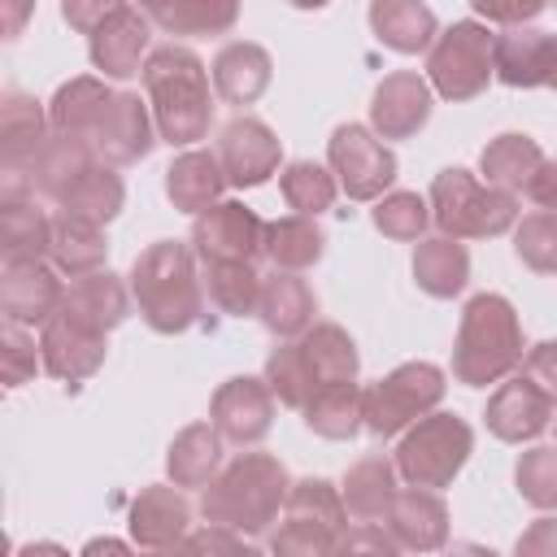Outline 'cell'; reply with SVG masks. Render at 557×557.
<instances>
[{"label":"cell","instance_id":"7402d4cb","mask_svg":"<svg viewBox=\"0 0 557 557\" xmlns=\"http://www.w3.org/2000/svg\"><path fill=\"white\" fill-rule=\"evenodd\" d=\"M48 135H52V122L26 91H9L0 100V165H4V174L26 178L35 152L44 148Z\"/></svg>","mask_w":557,"mask_h":557},{"label":"cell","instance_id":"44dd1931","mask_svg":"<svg viewBox=\"0 0 557 557\" xmlns=\"http://www.w3.org/2000/svg\"><path fill=\"white\" fill-rule=\"evenodd\" d=\"M387 531L409 553H435L448 544V509L431 487H405L396 492L387 509Z\"/></svg>","mask_w":557,"mask_h":557},{"label":"cell","instance_id":"6f0895ef","mask_svg":"<svg viewBox=\"0 0 557 557\" xmlns=\"http://www.w3.org/2000/svg\"><path fill=\"white\" fill-rule=\"evenodd\" d=\"M540 209H548V213H557V161H540V170L531 174V183L522 187Z\"/></svg>","mask_w":557,"mask_h":557},{"label":"cell","instance_id":"6125c7cd","mask_svg":"<svg viewBox=\"0 0 557 557\" xmlns=\"http://www.w3.org/2000/svg\"><path fill=\"white\" fill-rule=\"evenodd\" d=\"M287 4H296V9H322V4H331V0H287Z\"/></svg>","mask_w":557,"mask_h":557},{"label":"cell","instance_id":"277c9868","mask_svg":"<svg viewBox=\"0 0 557 557\" xmlns=\"http://www.w3.org/2000/svg\"><path fill=\"white\" fill-rule=\"evenodd\" d=\"M522 366V322L500 292H479L461 309L453 344V379L466 387H487Z\"/></svg>","mask_w":557,"mask_h":557},{"label":"cell","instance_id":"83f0119b","mask_svg":"<svg viewBox=\"0 0 557 557\" xmlns=\"http://www.w3.org/2000/svg\"><path fill=\"white\" fill-rule=\"evenodd\" d=\"M548 52H553V35H548V30L509 26V30L496 35V44H492L496 78H500L505 87H544V83H548Z\"/></svg>","mask_w":557,"mask_h":557},{"label":"cell","instance_id":"ffe728a7","mask_svg":"<svg viewBox=\"0 0 557 557\" xmlns=\"http://www.w3.org/2000/svg\"><path fill=\"white\" fill-rule=\"evenodd\" d=\"M148 13L139 9H117L104 26L91 30V65L104 74V78H135L144 74V61H148Z\"/></svg>","mask_w":557,"mask_h":557},{"label":"cell","instance_id":"7a4b0ae2","mask_svg":"<svg viewBox=\"0 0 557 557\" xmlns=\"http://www.w3.org/2000/svg\"><path fill=\"white\" fill-rule=\"evenodd\" d=\"M292 479L287 466L270 453H239L231 466H222L205 492H200V518L231 527L239 535H265L278 522V509L287 505Z\"/></svg>","mask_w":557,"mask_h":557},{"label":"cell","instance_id":"d6986e66","mask_svg":"<svg viewBox=\"0 0 557 557\" xmlns=\"http://www.w3.org/2000/svg\"><path fill=\"white\" fill-rule=\"evenodd\" d=\"M131 544L139 548H178L191 527V505L178 483H152L131 500Z\"/></svg>","mask_w":557,"mask_h":557},{"label":"cell","instance_id":"6da1fadb","mask_svg":"<svg viewBox=\"0 0 557 557\" xmlns=\"http://www.w3.org/2000/svg\"><path fill=\"white\" fill-rule=\"evenodd\" d=\"M144 91L157 117V135L174 148H191L213 126V96H209V70L205 61L183 48L165 44L152 48L144 61Z\"/></svg>","mask_w":557,"mask_h":557},{"label":"cell","instance_id":"91938a15","mask_svg":"<svg viewBox=\"0 0 557 557\" xmlns=\"http://www.w3.org/2000/svg\"><path fill=\"white\" fill-rule=\"evenodd\" d=\"M131 544H122V540H91L83 553H126Z\"/></svg>","mask_w":557,"mask_h":557},{"label":"cell","instance_id":"f5cc1de1","mask_svg":"<svg viewBox=\"0 0 557 557\" xmlns=\"http://www.w3.org/2000/svg\"><path fill=\"white\" fill-rule=\"evenodd\" d=\"M117 9H126V0H61V17L74 30H83V35H91L96 26H104Z\"/></svg>","mask_w":557,"mask_h":557},{"label":"cell","instance_id":"4fadbf2b","mask_svg":"<svg viewBox=\"0 0 557 557\" xmlns=\"http://www.w3.org/2000/svg\"><path fill=\"white\" fill-rule=\"evenodd\" d=\"M209 422L222 431V440H231L239 448L265 440L274 426V392H270L265 374L261 379H252V374L226 379L209 400Z\"/></svg>","mask_w":557,"mask_h":557},{"label":"cell","instance_id":"f35d334b","mask_svg":"<svg viewBox=\"0 0 557 557\" xmlns=\"http://www.w3.org/2000/svg\"><path fill=\"white\" fill-rule=\"evenodd\" d=\"M544 152L531 135L522 131H505L496 139H487V148L479 152V170L487 174L492 187H505V191H522L531 183V174L540 170Z\"/></svg>","mask_w":557,"mask_h":557},{"label":"cell","instance_id":"52a82bcc","mask_svg":"<svg viewBox=\"0 0 557 557\" xmlns=\"http://www.w3.org/2000/svg\"><path fill=\"white\" fill-rule=\"evenodd\" d=\"M492 44H496V35L483 22H453L426 48V83L453 104L483 96L487 83L496 78Z\"/></svg>","mask_w":557,"mask_h":557},{"label":"cell","instance_id":"e575fe53","mask_svg":"<svg viewBox=\"0 0 557 557\" xmlns=\"http://www.w3.org/2000/svg\"><path fill=\"white\" fill-rule=\"evenodd\" d=\"M48 257L70 278L91 274V270H104V257H109L104 226L100 222H87V218H74V213H57L52 218V252Z\"/></svg>","mask_w":557,"mask_h":557},{"label":"cell","instance_id":"d590c367","mask_svg":"<svg viewBox=\"0 0 557 557\" xmlns=\"http://www.w3.org/2000/svg\"><path fill=\"white\" fill-rule=\"evenodd\" d=\"M57 205H61V213H74V218H87V222L109 226L122 213V205H126V183H122V174H113L109 161H96V165H87L65 187V196Z\"/></svg>","mask_w":557,"mask_h":557},{"label":"cell","instance_id":"c3c4849f","mask_svg":"<svg viewBox=\"0 0 557 557\" xmlns=\"http://www.w3.org/2000/svg\"><path fill=\"white\" fill-rule=\"evenodd\" d=\"M335 548H339V535L309 518H287L270 535V553H278V557H326Z\"/></svg>","mask_w":557,"mask_h":557},{"label":"cell","instance_id":"ee69618b","mask_svg":"<svg viewBox=\"0 0 557 557\" xmlns=\"http://www.w3.org/2000/svg\"><path fill=\"white\" fill-rule=\"evenodd\" d=\"M287 518H309V522H322V527H331L335 535H344L348 531V505H344V496H339V487L335 483H326V479H300V483H292V492H287Z\"/></svg>","mask_w":557,"mask_h":557},{"label":"cell","instance_id":"7dc6e473","mask_svg":"<svg viewBox=\"0 0 557 557\" xmlns=\"http://www.w3.org/2000/svg\"><path fill=\"white\" fill-rule=\"evenodd\" d=\"M513 483H518V496L527 505L557 509V448H548V444L527 448L513 466Z\"/></svg>","mask_w":557,"mask_h":557},{"label":"cell","instance_id":"8d00e7d4","mask_svg":"<svg viewBox=\"0 0 557 557\" xmlns=\"http://www.w3.org/2000/svg\"><path fill=\"white\" fill-rule=\"evenodd\" d=\"M296 339H300V352H305V361H309L318 387H326V383H352V379H357L361 357H357V344H352V335H348L344 326H335V322H313V326H309L305 335H296Z\"/></svg>","mask_w":557,"mask_h":557},{"label":"cell","instance_id":"f907efd6","mask_svg":"<svg viewBox=\"0 0 557 557\" xmlns=\"http://www.w3.org/2000/svg\"><path fill=\"white\" fill-rule=\"evenodd\" d=\"M548 0H470V9L483 17V22H496V26H527L544 13Z\"/></svg>","mask_w":557,"mask_h":557},{"label":"cell","instance_id":"bcb514c9","mask_svg":"<svg viewBox=\"0 0 557 557\" xmlns=\"http://www.w3.org/2000/svg\"><path fill=\"white\" fill-rule=\"evenodd\" d=\"M370 218L387 239H422V231L431 226V205L418 191H383Z\"/></svg>","mask_w":557,"mask_h":557},{"label":"cell","instance_id":"f6af8a7d","mask_svg":"<svg viewBox=\"0 0 557 557\" xmlns=\"http://www.w3.org/2000/svg\"><path fill=\"white\" fill-rule=\"evenodd\" d=\"M513 252L535 274H557V213L540 209L513 222Z\"/></svg>","mask_w":557,"mask_h":557},{"label":"cell","instance_id":"f546056e","mask_svg":"<svg viewBox=\"0 0 557 557\" xmlns=\"http://www.w3.org/2000/svg\"><path fill=\"white\" fill-rule=\"evenodd\" d=\"M413 283L426 296H435V300L461 296V287L470 283V252H466V244L453 239V235L418 239V248H413Z\"/></svg>","mask_w":557,"mask_h":557},{"label":"cell","instance_id":"cb8c5ba5","mask_svg":"<svg viewBox=\"0 0 557 557\" xmlns=\"http://www.w3.org/2000/svg\"><path fill=\"white\" fill-rule=\"evenodd\" d=\"M226 187H231V183H226V170H222L218 152H205V148L178 152V157L170 161V170H165V196H170V205L183 209V213H205L209 205L222 200Z\"/></svg>","mask_w":557,"mask_h":557},{"label":"cell","instance_id":"5b68a950","mask_svg":"<svg viewBox=\"0 0 557 557\" xmlns=\"http://www.w3.org/2000/svg\"><path fill=\"white\" fill-rule=\"evenodd\" d=\"M431 222L453 239H492L518 222V200L513 191L479 183L470 170L448 165L431 178Z\"/></svg>","mask_w":557,"mask_h":557},{"label":"cell","instance_id":"4316f807","mask_svg":"<svg viewBox=\"0 0 557 557\" xmlns=\"http://www.w3.org/2000/svg\"><path fill=\"white\" fill-rule=\"evenodd\" d=\"M370 30L392 52H426L440 35L435 13L422 0H370Z\"/></svg>","mask_w":557,"mask_h":557},{"label":"cell","instance_id":"11a10c76","mask_svg":"<svg viewBox=\"0 0 557 557\" xmlns=\"http://www.w3.org/2000/svg\"><path fill=\"white\" fill-rule=\"evenodd\" d=\"M178 548H196V553H248V535L231 531V527H218L209 522V531H196V535H183Z\"/></svg>","mask_w":557,"mask_h":557},{"label":"cell","instance_id":"db71d44e","mask_svg":"<svg viewBox=\"0 0 557 557\" xmlns=\"http://www.w3.org/2000/svg\"><path fill=\"white\" fill-rule=\"evenodd\" d=\"M400 544L392 540V531H383L379 522H357L339 535V548L335 553H396Z\"/></svg>","mask_w":557,"mask_h":557},{"label":"cell","instance_id":"ac0fdd59","mask_svg":"<svg viewBox=\"0 0 557 557\" xmlns=\"http://www.w3.org/2000/svg\"><path fill=\"white\" fill-rule=\"evenodd\" d=\"M483 422H487V431H492L496 440L522 444V440H535L540 431H548V422H553V400H548L527 374H518V379L500 383V387L487 396Z\"/></svg>","mask_w":557,"mask_h":557},{"label":"cell","instance_id":"8fae6325","mask_svg":"<svg viewBox=\"0 0 557 557\" xmlns=\"http://www.w3.org/2000/svg\"><path fill=\"white\" fill-rule=\"evenodd\" d=\"M218 161H222L231 187H261L270 174H278L283 144L261 117L239 113L218 131Z\"/></svg>","mask_w":557,"mask_h":557},{"label":"cell","instance_id":"60d3db41","mask_svg":"<svg viewBox=\"0 0 557 557\" xmlns=\"http://www.w3.org/2000/svg\"><path fill=\"white\" fill-rule=\"evenodd\" d=\"M205 292L218 313L248 318L261 300V274L252 270V261H205Z\"/></svg>","mask_w":557,"mask_h":557},{"label":"cell","instance_id":"d4e9b609","mask_svg":"<svg viewBox=\"0 0 557 557\" xmlns=\"http://www.w3.org/2000/svg\"><path fill=\"white\" fill-rule=\"evenodd\" d=\"M270 52L252 39H235L213 57V91L226 104H252L261 100V91L270 87Z\"/></svg>","mask_w":557,"mask_h":557},{"label":"cell","instance_id":"1f68e13d","mask_svg":"<svg viewBox=\"0 0 557 557\" xmlns=\"http://www.w3.org/2000/svg\"><path fill=\"white\" fill-rule=\"evenodd\" d=\"M109 100H113V91H109L104 78H91V74L70 78V83H61L57 96L48 100V122H52V131L78 135V139L91 144V131L100 126Z\"/></svg>","mask_w":557,"mask_h":557},{"label":"cell","instance_id":"2e32d148","mask_svg":"<svg viewBox=\"0 0 557 557\" xmlns=\"http://www.w3.org/2000/svg\"><path fill=\"white\" fill-rule=\"evenodd\" d=\"M52 252V218L35 205L26 178L4 174L0 187V257L4 261H44Z\"/></svg>","mask_w":557,"mask_h":557},{"label":"cell","instance_id":"484cf974","mask_svg":"<svg viewBox=\"0 0 557 557\" xmlns=\"http://www.w3.org/2000/svg\"><path fill=\"white\" fill-rule=\"evenodd\" d=\"M131 300H135V296H131V287H126L117 274L91 270V274H78V278L65 287L61 309L74 313V318H83V322L96 326V331H113V326L126 322Z\"/></svg>","mask_w":557,"mask_h":557},{"label":"cell","instance_id":"8992f818","mask_svg":"<svg viewBox=\"0 0 557 557\" xmlns=\"http://www.w3.org/2000/svg\"><path fill=\"white\" fill-rule=\"evenodd\" d=\"M470 453H474V431H470V422L457 418V413L431 409V413H422L413 426H405V435H400L392 461H396V470H400V479H405L409 487H431V492H440V487H448V483L461 474V466L470 461Z\"/></svg>","mask_w":557,"mask_h":557},{"label":"cell","instance_id":"680465c9","mask_svg":"<svg viewBox=\"0 0 557 557\" xmlns=\"http://www.w3.org/2000/svg\"><path fill=\"white\" fill-rule=\"evenodd\" d=\"M35 13V0H0V26H4V39H17L26 30Z\"/></svg>","mask_w":557,"mask_h":557},{"label":"cell","instance_id":"ba28073f","mask_svg":"<svg viewBox=\"0 0 557 557\" xmlns=\"http://www.w3.org/2000/svg\"><path fill=\"white\" fill-rule=\"evenodd\" d=\"M444 370L431 361H405L392 374H383L374 387H366V431L370 435H400L422 413H431L444 400Z\"/></svg>","mask_w":557,"mask_h":557},{"label":"cell","instance_id":"3957f363","mask_svg":"<svg viewBox=\"0 0 557 557\" xmlns=\"http://www.w3.org/2000/svg\"><path fill=\"white\" fill-rule=\"evenodd\" d=\"M131 296L157 335H183L205 318V287L191 248L178 239L148 244L131 265Z\"/></svg>","mask_w":557,"mask_h":557},{"label":"cell","instance_id":"ab89813d","mask_svg":"<svg viewBox=\"0 0 557 557\" xmlns=\"http://www.w3.org/2000/svg\"><path fill=\"white\" fill-rule=\"evenodd\" d=\"M148 17L165 35H226L239 22V0H157Z\"/></svg>","mask_w":557,"mask_h":557},{"label":"cell","instance_id":"7bdbcfd3","mask_svg":"<svg viewBox=\"0 0 557 557\" xmlns=\"http://www.w3.org/2000/svg\"><path fill=\"white\" fill-rule=\"evenodd\" d=\"M265 383H270L278 405L305 409V400L318 392V383H313V370H309V361L300 352V339H287L265 357Z\"/></svg>","mask_w":557,"mask_h":557},{"label":"cell","instance_id":"74e56055","mask_svg":"<svg viewBox=\"0 0 557 557\" xmlns=\"http://www.w3.org/2000/svg\"><path fill=\"white\" fill-rule=\"evenodd\" d=\"M270 261H274V270H309V265H318L322 261V252H326V235H322V226L313 222V218H305V213H292V218H274V222H265V248H261Z\"/></svg>","mask_w":557,"mask_h":557},{"label":"cell","instance_id":"e7e4bbea","mask_svg":"<svg viewBox=\"0 0 557 557\" xmlns=\"http://www.w3.org/2000/svg\"><path fill=\"white\" fill-rule=\"evenodd\" d=\"M553 4H557V0H553Z\"/></svg>","mask_w":557,"mask_h":557},{"label":"cell","instance_id":"be15d7a7","mask_svg":"<svg viewBox=\"0 0 557 557\" xmlns=\"http://www.w3.org/2000/svg\"><path fill=\"white\" fill-rule=\"evenodd\" d=\"M139 4H144V13H148V9H152V4H157V0H139Z\"/></svg>","mask_w":557,"mask_h":557},{"label":"cell","instance_id":"b9f144b4","mask_svg":"<svg viewBox=\"0 0 557 557\" xmlns=\"http://www.w3.org/2000/svg\"><path fill=\"white\" fill-rule=\"evenodd\" d=\"M278 191H283V200H287L296 213L318 218V213H326V209L335 205L339 178H335V170H322L318 161H292V165H283V174H278Z\"/></svg>","mask_w":557,"mask_h":557},{"label":"cell","instance_id":"816d5d0a","mask_svg":"<svg viewBox=\"0 0 557 557\" xmlns=\"http://www.w3.org/2000/svg\"><path fill=\"white\" fill-rule=\"evenodd\" d=\"M522 374L557 405V339H544L535 348L522 352Z\"/></svg>","mask_w":557,"mask_h":557},{"label":"cell","instance_id":"603a6c76","mask_svg":"<svg viewBox=\"0 0 557 557\" xmlns=\"http://www.w3.org/2000/svg\"><path fill=\"white\" fill-rule=\"evenodd\" d=\"M318 300L309 292V283L296 270H274L270 278H261V300H257V318L270 335L278 339H296L313 326Z\"/></svg>","mask_w":557,"mask_h":557},{"label":"cell","instance_id":"03108f58","mask_svg":"<svg viewBox=\"0 0 557 557\" xmlns=\"http://www.w3.org/2000/svg\"><path fill=\"white\" fill-rule=\"evenodd\" d=\"M553 422H557V418H553Z\"/></svg>","mask_w":557,"mask_h":557},{"label":"cell","instance_id":"94428289","mask_svg":"<svg viewBox=\"0 0 557 557\" xmlns=\"http://www.w3.org/2000/svg\"><path fill=\"white\" fill-rule=\"evenodd\" d=\"M544 87H553L557 91V35H553V52H548V83Z\"/></svg>","mask_w":557,"mask_h":557},{"label":"cell","instance_id":"4dcf8cb0","mask_svg":"<svg viewBox=\"0 0 557 557\" xmlns=\"http://www.w3.org/2000/svg\"><path fill=\"white\" fill-rule=\"evenodd\" d=\"M396 479H400L396 461H387V457H361L344 474V483H339V496L348 505V518H357V522H383L387 509H392V500H396V492H400Z\"/></svg>","mask_w":557,"mask_h":557},{"label":"cell","instance_id":"e0dca14e","mask_svg":"<svg viewBox=\"0 0 557 557\" xmlns=\"http://www.w3.org/2000/svg\"><path fill=\"white\" fill-rule=\"evenodd\" d=\"M65 300L61 270L44 261H4L0 274V313L17 326H44Z\"/></svg>","mask_w":557,"mask_h":557},{"label":"cell","instance_id":"f1b7e54d","mask_svg":"<svg viewBox=\"0 0 557 557\" xmlns=\"http://www.w3.org/2000/svg\"><path fill=\"white\" fill-rule=\"evenodd\" d=\"M96 161H100V157H96V148H91L87 139L52 131V135L44 139V148L35 152L30 170H26V187L39 191V196H48V200H61L65 187H70L87 165H96Z\"/></svg>","mask_w":557,"mask_h":557},{"label":"cell","instance_id":"9c48e42d","mask_svg":"<svg viewBox=\"0 0 557 557\" xmlns=\"http://www.w3.org/2000/svg\"><path fill=\"white\" fill-rule=\"evenodd\" d=\"M326 161L348 200H379L396 183V152L361 122H344L331 131Z\"/></svg>","mask_w":557,"mask_h":557},{"label":"cell","instance_id":"681fc988","mask_svg":"<svg viewBox=\"0 0 557 557\" xmlns=\"http://www.w3.org/2000/svg\"><path fill=\"white\" fill-rule=\"evenodd\" d=\"M39 366H44L39 344H35L17 322H4V331H0V374H4V387L30 383Z\"/></svg>","mask_w":557,"mask_h":557},{"label":"cell","instance_id":"30bf717a","mask_svg":"<svg viewBox=\"0 0 557 557\" xmlns=\"http://www.w3.org/2000/svg\"><path fill=\"white\" fill-rule=\"evenodd\" d=\"M104 352H109V331H96L87 326L83 318L57 309L44 326H39V357H44V370L65 383L70 392L91 379L100 366H104Z\"/></svg>","mask_w":557,"mask_h":557},{"label":"cell","instance_id":"9f6ffc18","mask_svg":"<svg viewBox=\"0 0 557 557\" xmlns=\"http://www.w3.org/2000/svg\"><path fill=\"white\" fill-rule=\"evenodd\" d=\"M518 557H557V518H535L518 544H513Z\"/></svg>","mask_w":557,"mask_h":557},{"label":"cell","instance_id":"d6a6232c","mask_svg":"<svg viewBox=\"0 0 557 557\" xmlns=\"http://www.w3.org/2000/svg\"><path fill=\"white\" fill-rule=\"evenodd\" d=\"M305 426L322 440H352L366 426V387L352 383H326L305 400Z\"/></svg>","mask_w":557,"mask_h":557},{"label":"cell","instance_id":"7c38bea8","mask_svg":"<svg viewBox=\"0 0 557 557\" xmlns=\"http://www.w3.org/2000/svg\"><path fill=\"white\" fill-rule=\"evenodd\" d=\"M191 244L200 261H252L265 248V222L239 200H218L196 213Z\"/></svg>","mask_w":557,"mask_h":557},{"label":"cell","instance_id":"9a60e30c","mask_svg":"<svg viewBox=\"0 0 557 557\" xmlns=\"http://www.w3.org/2000/svg\"><path fill=\"white\" fill-rule=\"evenodd\" d=\"M431 83L418 70L387 74L370 96V131L379 139H413L431 122Z\"/></svg>","mask_w":557,"mask_h":557},{"label":"cell","instance_id":"836d02e7","mask_svg":"<svg viewBox=\"0 0 557 557\" xmlns=\"http://www.w3.org/2000/svg\"><path fill=\"white\" fill-rule=\"evenodd\" d=\"M222 466V431L213 422H191L170 440L165 474L178 487H205Z\"/></svg>","mask_w":557,"mask_h":557},{"label":"cell","instance_id":"5bb4252c","mask_svg":"<svg viewBox=\"0 0 557 557\" xmlns=\"http://www.w3.org/2000/svg\"><path fill=\"white\" fill-rule=\"evenodd\" d=\"M157 144V117H152V104L139 100L135 91H113L100 126L91 131V148L100 161L109 165H135L152 152Z\"/></svg>","mask_w":557,"mask_h":557}]
</instances>
